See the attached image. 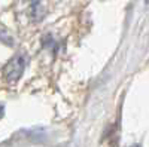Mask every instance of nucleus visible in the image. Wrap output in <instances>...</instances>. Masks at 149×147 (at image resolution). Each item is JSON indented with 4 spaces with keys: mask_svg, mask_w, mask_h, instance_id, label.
<instances>
[{
    "mask_svg": "<svg viewBox=\"0 0 149 147\" xmlns=\"http://www.w3.org/2000/svg\"><path fill=\"white\" fill-rule=\"evenodd\" d=\"M24 68H26V57L24 55H15L12 57L6 66L3 67V73H5V77L9 83H15L24 73Z\"/></svg>",
    "mask_w": 149,
    "mask_h": 147,
    "instance_id": "f257e3e1",
    "label": "nucleus"
},
{
    "mask_svg": "<svg viewBox=\"0 0 149 147\" xmlns=\"http://www.w3.org/2000/svg\"><path fill=\"white\" fill-rule=\"evenodd\" d=\"M133 147H140V146H133Z\"/></svg>",
    "mask_w": 149,
    "mask_h": 147,
    "instance_id": "f03ea898",
    "label": "nucleus"
}]
</instances>
